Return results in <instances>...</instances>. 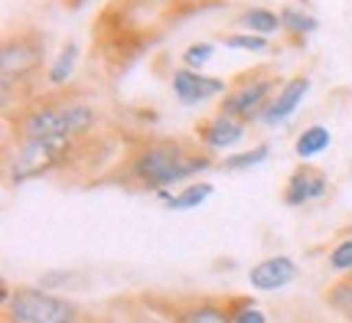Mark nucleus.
I'll list each match as a JSON object with an SVG mask.
<instances>
[{
	"label": "nucleus",
	"mask_w": 352,
	"mask_h": 323,
	"mask_svg": "<svg viewBox=\"0 0 352 323\" xmlns=\"http://www.w3.org/2000/svg\"><path fill=\"white\" fill-rule=\"evenodd\" d=\"M307 88H310V79H307V75H294L290 82H284V85H280V92L274 95V101L264 108L261 121H264V125H277V121L290 118V114L300 108V101H303V95H307Z\"/></svg>",
	"instance_id": "nucleus-10"
},
{
	"label": "nucleus",
	"mask_w": 352,
	"mask_h": 323,
	"mask_svg": "<svg viewBox=\"0 0 352 323\" xmlns=\"http://www.w3.org/2000/svg\"><path fill=\"white\" fill-rule=\"evenodd\" d=\"M327 304L340 313L346 323H352V281H340L327 291Z\"/></svg>",
	"instance_id": "nucleus-18"
},
{
	"label": "nucleus",
	"mask_w": 352,
	"mask_h": 323,
	"mask_svg": "<svg viewBox=\"0 0 352 323\" xmlns=\"http://www.w3.org/2000/svg\"><path fill=\"white\" fill-rule=\"evenodd\" d=\"M327 193V176L314 170V167H300L294 170L284 187V202L287 206H300V202H310V199H320Z\"/></svg>",
	"instance_id": "nucleus-11"
},
{
	"label": "nucleus",
	"mask_w": 352,
	"mask_h": 323,
	"mask_svg": "<svg viewBox=\"0 0 352 323\" xmlns=\"http://www.w3.org/2000/svg\"><path fill=\"white\" fill-rule=\"evenodd\" d=\"M91 323H108V317H104V320H91Z\"/></svg>",
	"instance_id": "nucleus-25"
},
{
	"label": "nucleus",
	"mask_w": 352,
	"mask_h": 323,
	"mask_svg": "<svg viewBox=\"0 0 352 323\" xmlns=\"http://www.w3.org/2000/svg\"><path fill=\"white\" fill-rule=\"evenodd\" d=\"M76 59H78V46H76V43L63 46V52L56 56V63H52L50 72H46L50 85H63V82H69V75L76 72Z\"/></svg>",
	"instance_id": "nucleus-16"
},
{
	"label": "nucleus",
	"mask_w": 352,
	"mask_h": 323,
	"mask_svg": "<svg viewBox=\"0 0 352 323\" xmlns=\"http://www.w3.org/2000/svg\"><path fill=\"white\" fill-rule=\"evenodd\" d=\"M166 313L170 323H232V311L228 304H219L212 298H199V300H176L170 307L157 304Z\"/></svg>",
	"instance_id": "nucleus-7"
},
{
	"label": "nucleus",
	"mask_w": 352,
	"mask_h": 323,
	"mask_svg": "<svg viewBox=\"0 0 352 323\" xmlns=\"http://www.w3.org/2000/svg\"><path fill=\"white\" fill-rule=\"evenodd\" d=\"M226 46H232V50H248V52H264L267 50V37H254V33H232V37H226Z\"/></svg>",
	"instance_id": "nucleus-20"
},
{
	"label": "nucleus",
	"mask_w": 352,
	"mask_h": 323,
	"mask_svg": "<svg viewBox=\"0 0 352 323\" xmlns=\"http://www.w3.org/2000/svg\"><path fill=\"white\" fill-rule=\"evenodd\" d=\"M173 92L183 105H192V101H206V98H212V95H222V92H226V82H222V79L199 75L196 69H176Z\"/></svg>",
	"instance_id": "nucleus-8"
},
{
	"label": "nucleus",
	"mask_w": 352,
	"mask_h": 323,
	"mask_svg": "<svg viewBox=\"0 0 352 323\" xmlns=\"http://www.w3.org/2000/svg\"><path fill=\"white\" fill-rule=\"evenodd\" d=\"M98 114L85 101H39L16 118V140L36 137H78L91 131Z\"/></svg>",
	"instance_id": "nucleus-2"
},
{
	"label": "nucleus",
	"mask_w": 352,
	"mask_h": 323,
	"mask_svg": "<svg viewBox=\"0 0 352 323\" xmlns=\"http://www.w3.org/2000/svg\"><path fill=\"white\" fill-rule=\"evenodd\" d=\"M3 323H82L78 304L56 298L43 287L3 291Z\"/></svg>",
	"instance_id": "nucleus-3"
},
{
	"label": "nucleus",
	"mask_w": 352,
	"mask_h": 323,
	"mask_svg": "<svg viewBox=\"0 0 352 323\" xmlns=\"http://www.w3.org/2000/svg\"><path fill=\"white\" fill-rule=\"evenodd\" d=\"M209 196H212V183H196V187L183 189L179 196L166 199V206H170V209H176V212H183V209H196V206H202V202H206Z\"/></svg>",
	"instance_id": "nucleus-17"
},
{
	"label": "nucleus",
	"mask_w": 352,
	"mask_h": 323,
	"mask_svg": "<svg viewBox=\"0 0 352 323\" xmlns=\"http://www.w3.org/2000/svg\"><path fill=\"white\" fill-rule=\"evenodd\" d=\"M241 137H245V125H241L239 118H232V114H215L209 118V125L199 131V140L206 144V150H226L232 144H239Z\"/></svg>",
	"instance_id": "nucleus-12"
},
{
	"label": "nucleus",
	"mask_w": 352,
	"mask_h": 323,
	"mask_svg": "<svg viewBox=\"0 0 352 323\" xmlns=\"http://www.w3.org/2000/svg\"><path fill=\"white\" fill-rule=\"evenodd\" d=\"M280 26H284V30H294V33H310V30H316V20L307 10L284 7V10H280Z\"/></svg>",
	"instance_id": "nucleus-19"
},
{
	"label": "nucleus",
	"mask_w": 352,
	"mask_h": 323,
	"mask_svg": "<svg viewBox=\"0 0 352 323\" xmlns=\"http://www.w3.org/2000/svg\"><path fill=\"white\" fill-rule=\"evenodd\" d=\"M277 92V79L271 72H252L245 75L241 82L226 92V98L219 105V112L222 114H232V118H239V121H252V118H261L264 108H267V101H274L271 95Z\"/></svg>",
	"instance_id": "nucleus-5"
},
{
	"label": "nucleus",
	"mask_w": 352,
	"mask_h": 323,
	"mask_svg": "<svg viewBox=\"0 0 352 323\" xmlns=\"http://www.w3.org/2000/svg\"><path fill=\"white\" fill-rule=\"evenodd\" d=\"M215 46L212 43H196V46H189L186 52H183V63L189 65V69H196V65H206L209 59H212Z\"/></svg>",
	"instance_id": "nucleus-24"
},
{
	"label": "nucleus",
	"mask_w": 352,
	"mask_h": 323,
	"mask_svg": "<svg viewBox=\"0 0 352 323\" xmlns=\"http://www.w3.org/2000/svg\"><path fill=\"white\" fill-rule=\"evenodd\" d=\"M108 323H170L166 313L157 307V304H131V300H118L111 307V317Z\"/></svg>",
	"instance_id": "nucleus-13"
},
{
	"label": "nucleus",
	"mask_w": 352,
	"mask_h": 323,
	"mask_svg": "<svg viewBox=\"0 0 352 323\" xmlns=\"http://www.w3.org/2000/svg\"><path fill=\"white\" fill-rule=\"evenodd\" d=\"M294 278H297V264H294L287 255L264 258L248 271V281H252V287H258V291H280V287H287Z\"/></svg>",
	"instance_id": "nucleus-9"
},
{
	"label": "nucleus",
	"mask_w": 352,
	"mask_h": 323,
	"mask_svg": "<svg viewBox=\"0 0 352 323\" xmlns=\"http://www.w3.org/2000/svg\"><path fill=\"white\" fill-rule=\"evenodd\" d=\"M327 147H329V131L323 125L307 127V131L297 137V154H300L303 160H310V157H316V154H323Z\"/></svg>",
	"instance_id": "nucleus-15"
},
{
	"label": "nucleus",
	"mask_w": 352,
	"mask_h": 323,
	"mask_svg": "<svg viewBox=\"0 0 352 323\" xmlns=\"http://www.w3.org/2000/svg\"><path fill=\"white\" fill-rule=\"evenodd\" d=\"M46 43L39 33H16L3 39V92L26 85V79L43 72Z\"/></svg>",
	"instance_id": "nucleus-6"
},
{
	"label": "nucleus",
	"mask_w": 352,
	"mask_h": 323,
	"mask_svg": "<svg viewBox=\"0 0 352 323\" xmlns=\"http://www.w3.org/2000/svg\"><path fill=\"white\" fill-rule=\"evenodd\" d=\"M241 26L254 33V37H271L280 30V13L274 10H264V7H252V10H245V17H239Z\"/></svg>",
	"instance_id": "nucleus-14"
},
{
	"label": "nucleus",
	"mask_w": 352,
	"mask_h": 323,
	"mask_svg": "<svg viewBox=\"0 0 352 323\" xmlns=\"http://www.w3.org/2000/svg\"><path fill=\"white\" fill-rule=\"evenodd\" d=\"M206 167H209V157L192 154L183 140H153L131 157L127 176L144 189H164L170 183H179L186 176L199 174Z\"/></svg>",
	"instance_id": "nucleus-1"
},
{
	"label": "nucleus",
	"mask_w": 352,
	"mask_h": 323,
	"mask_svg": "<svg viewBox=\"0 0 352 323\" xmlns=\"http://www.w3.org/2000/svg\"><path fill=\"white\" fill-rule=\"evenodd\" d=\"M228 311H232V323H267V317L254 307V300H239V307Z\"/></svg>",
	"instance_id": "nucleus-22"
},
{
	"label": "nucleus",
	"mask_w": 352,
	"mask_h": 323,
	"mask_svg": "<svg viewBox=\"0 0 352 323\" xmlns=\"http://www.w3.org/2000/svg\"><path fill=\"white\" fill-rule=\"evenodd\" d=\"M329 268L333 271H352V238L340 242L336 249L329 251Z\"/></svg>",
	"instance_id": "nucleus-23"
},
{
	"label": "nucleus",
	"mask_w": 352,
	"mask_h": 323,
	"mask_svg": "<svg viewBox=\"0 0 352 323\" xmlns=\"http://www.w3.org/2000/svg\"><path fill=\"white\" fill-rule=\"evenodd\" d=\"M76 150V137H36V140H16V150H10V176L30 180L50 170H59L69 154Z\"/></svg>",
	"instance_id": "nucleus-4"
},
{
	"label": "nucleus",
	"mask_w": 352,
	"mask_h": 323,
	"mask_svg": "<svg viewBox=\"0 0 352 323\" xmlns=\"http://www.w3.org/2000/svg\"><path fill=\"white\" fill-rule=\"evenodd\" d=\"M267 160V147H254V150H245V154H235V157H226V167L228 170H248V167H254V163Z\"/></svg>",
	"instance_id": "nucleus-21"
},
{
	"label": "nucleus",
	"mask_w": 352,
	"mask_h": 323,
	"mask_svg": "<svg viewBox=\"0 0 352 323\" xmlns=\"http://www.w3.org/2000/svg\"><path fill=\"white\" fill-rule=\"evenodd\" d=\"M300 3H310V0H300Z\"/></svg>",
	"instance_id": "nucleus-26"
}]
</instances>
